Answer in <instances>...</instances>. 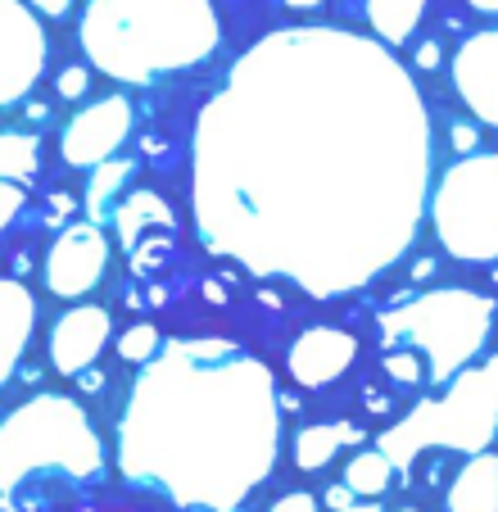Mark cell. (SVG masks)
Returning <instances> with one entry per match:
<instances>
[{
	"instance_id": "6da1fadb",
	"label": "cell",
	"mask_w": 498,
	"mask_h": 512,
	"mask_svg": "<svg viewBox=\"0 0 498 512\" xmlns=\"http://www.w3.org/2000/svg\"><path fill=\"white\" fill-rule=\"evenodd\" d=\"M431 114L385 41L281 28L231 64L191 136L204 250L313 300L372 286L431 209Z\"/></svg>"
},
{
	"instance_id": "7a4b0ae2",
	"label": "cell",
	"mask_w": 498,
	"mask_h": 512,
	"mask_svg": "<svg viewBox=\"0 0 498 512\" xmlns=\"http://www.w3.org/2000/svg\"><path fill=\"white\" fill-rule=\"evenodd\" d=\"M268 363L222 336L163 340L118 417V472L186 512H240L281 454Z\"/></svg>"
},
{
	"instance_id": "3957f363",
	"label": "cell",
	"mask_w": 498,
	"mask_h": 512,
	"mask_svg": "<svg viewBox=\"0 0 498 512\" xmlns=\"http://www.w3.org/2000/svg\"><path fill=\"white\" fill-rule=\"evenodd\" d=\"M77 37L96 73L123 87H150L204 64L222 28L213 0H91Z\"/></svg>"
},
{
	"instance_id": "277c9868",
	"label": "cell",
	"mask_w": 498,
	"mask_h": 512,
	"mask_svg": "<svg viewBox=\"0 0 498 512\" xmlns=\"http://www.w3.org/2000/svg\"><path fill=\"white\" fill-rule=\"evenodd\" d=\"M41 472L64 481H96L105 472V445L87 408L68 395H37L0 422V503L14 512L19 494Z\"/></svg>"
},
{
	"instance_id": "5b68a950",
	"label": "cell",
	"mask_w": 498,
	"mask_h": 512,
	"mask_svg": "<svg viewBox=\"0 0 498 512\" xmlns=\"http://www.w3.org/2000/svg\"><path fill=\"white\" fill-rule=\"evenodd\" d=\"M494 318L498 304L489 295L467 286H440L385 309L376 318V340L385 354H412L426 372V390H440L476 363Z\"/></svg>"
},
{
	"instance_id": "8992f818",
	"label": "cell",
	"mask_w": 498,
	"mask_h": 512,
	"mask_svg": "<svg viewBox=\"0 0 498 512\" xmlns=\"http://www.w3.org/2000/svg\"><path fill=\"white\" fill-rule=\"evenodd\" d=\"M498 440V354L480 368H467L444 386V395L422 399L403 422L381 435V454L394 467L417 463L422 454H489Z\"/></svg>"
},
{
	"instance_id": "52a82bcc",
	"label": "cell",
	"mask_w": 498,
	"mask_h": 512,
	"mask_svg": "<svg viewBox=\"0 0 498 512\" xmlns=\"http://www.w3.org/2000/svg\"><path fill=\"white\" fill-rule=\"evenodd\" d=\"M435 241L462 263L498 259V150L467 155L435 182Z\"/></svg>"
},
{
	"instance_id": "ba28073f",
	"label": "cell",
	"mask_w": 498,
	"mask_h": 512,
	"mask_svg": "<svg viewBox=\"0 0 498 512\" xmlns=\"http://www.w3.org/2000/svg\"><path fill=\"white\" fill-rule=\"evenodd\" d=\"M46 68V32L28 0H0V105L28 100Z\"/></svg>"
},
{
	"instance_id": "9c48e42d",
	"label": "cell",
	"mask_w": 498,
	"mask_h": 512,
	"mask_svg": "<svg viewBox=\"0 0 498 512\" xmlns=\"http://www.w3.org/2000/svg\"><path fill=\"white\" fill-rule=\"evenodd\" d=\"M109 268V236L100 232V223H73L55 236L46 254V290L59 295V300H77V295H87Z\"/></svg>"
},
{
	"instance_id": "30bf717a",
	"label": "cell",
	"mask_w": 498,
	"mask_h": 512,
	"mask_svg": "<svg viewBox=\"0 0 498 512\" xmlns=\"http://www.w3.org/2000/svg\"><path fill=\"white\" fill-rule=\"evenodd\" d=\"M127 136H132V100L105 96L64 127L59 155H64L68 168H105L114 164V155L123 150Z\"/></svg>"
},
{
	"instance_id": "8fae6325",
	"label": "cell",
	"mask_w": 498,
	"mask_h": 512,
	"mask_svg": "<svg viewBox=\"0 0 498 512\" xmlns=\"http://www.w3.org/2000/svg\"><path fill=\"white\" fill-rule=\"evenodd\" d=\"M109 309L100 304H77V309L59 313L55 327H50V340H46V358L50 368L64 372V377H82V372L96 368L100 349L109 345Z\"/></svg>"
},
{
	"instance_id": "7c38bea8",
	"label": "cell",
	"mask_w": 498,
	"mask_h": 512,
	"mask_svg": "<svg viewBox=\"0 0 498 512\" xmlns=\"http://www.w3.org/2000/svg\"><path fill=\"white\" fill-rule=\"evenodd\" d=\"M453 91L485 127H498V28L476 32L453 55Z\"/></svg>"
},
{
	"instance_id": "4fadbf2b",
	"label": "cell",
	"mask_w": 498,
	"mask_h": 512,
	"mask_svg": "<svg viewBox=\"0 0 498 512\" xmlns=\"http://www.w3.org/2000/svg\"><path fill=\"white\" fill-rule=\"evenodd\" d=\"M358 358V336L345 327H308L304 336L290 345L286 354V368L290 377L299 381L304 390H317V386H331L340 381Z\"/></svg>"
},
{
	"instance_id": "5bb4252c",
	"label": "cell",
	"mask_w": 498,
	"mask_h": 512,
	"mask_svg": "<svg viewBox=\"0 0 498 512\" xmlns=\"http://www.w3.org/2000/svg\"><path fill=\"white\" fill-rule=\"evenodd\" d=\"M32 327H37V300H32V290L23 286V281L5 277L0 281V381H5V386H10L23 349H28Z\"/></svg>"
},
{
	"instance_id": "9a60e30c",
	"label": "cell",
	"mask_w": 498,
	"mask_h": 512,
	"mask_svg": "<svg viewBox=\"0 0 498 512\" xmlns=\"http://www.w3.org/2000/svg\"><path fill=\"white\" fill-rule=\"evenodd\" d=\"M118 241H123L127 254H136L145 245V236H154L159 241L163 236H173L177 232V218L173 209H168V200H159L154 191H132L123 204H118Z\"/></svg>"
},
{
	"instance_id": "2e32d148",
	"label": "cell",
	"mask_w": 498,
	"mask_h": 512,
	"mask_svg": "<svg viewBox=\"0 0 498 512\" xmlns=\"http://www.w3.org/2000/svg\"><path fill=\"white\" fill-rule=\"evenodd\" d=\"M444 512H498V454H476L458 467L449 494H444Z\"/></svg>"
},
{
	"instance_id": "e0dca14e",
	"label": "cell",
	"mask_w": 498,
	"mask_h": 512,
	"mask_svg": "<svg viewBox=\"0 0 498 512\" xmlns=\"http://www.w3.org/2000/svg\"><path fill=\"white\" fill-rule=\"evenodd\" d=\"M363 440V431L349 422L331 426V422H317V426H304V431L295 435V467L299 472H322V467H331V458L340 454V445H358Z\"/></svg>"
},
{
	"instance_id": "ac0fdd59",
	"label": "cell",
	"mask_w": 498,
	"mask_h": 512,
	"mask_svg": "<svg viewBox=\"0 0 498 512\" xmlns=\"http://www.w3.org/2000/svg\"><path fill=\"white\" fill-rule=\"evenodd\" d=\"M426 0H367V23L385 46H403L412 37V28L422 23Z\"/></svg>"
},
{
	"instance_id": "d6986e66",
	"label": "cell",
	"mask_w": 498,
	"mask_h": 512,
	"mask_svg": "<svg viewBox=\"0 0 498 512\" xmlns=\"http://www.w3.org/2000/svg\"><path fill=\"white\" fill-rule=\"evenodd\" d=\"M390 481H394V463L381 454V449H363V454H354L345 467V485L367 503L381 499V494L390 490Z\"/></svg>"
},
{
	"instance_id": "ffe728a7",
	"label": "cell",
	"mask_w": 498,
	"mask_h": 512,
	"mask_svg": "<svg viewBox=\"0 0 498 512\" xmlns=\"http://www.w3.org/2000/svg\"><path fill=\"white\" fill-rule=\"evenodd\" d=\"M41 173V141L32 132H5L0 136V177L5 182H32Z\"/></svg>"
},
{
	"instance_id": "44dd1931",
	"label": "cell",
	"mask_w": 498,
	"mask_h": 512,
	"mask_svg": "<svg viewBox=\"0 0 498 512\" xmlns=\"http://www.w3.org/2000/svg\"><path fill=\"white\" fill-rule=\"evenodd\" d=\"M159 349H163V340H159V327H154V322H132V327L118 336V358H123V363H136V368L154 363Z\"/></svg>"
},
{
	"instance_id": "7402d4cb",
	"label": "cell",
	"mask_w": 498,
	"mask_h": 512,
	"mask_svg": "<svg viewBox=\"0 0 498 512\" xmlns=\"http://www.w3.org/2000/svg\"><path fill=\"white\" fill-rule=\"evenodd\" d=\"M132 177V164L127 159H114V164H105L96 173V182H91V191H87V213H91V223H100L109 213V195L118 191V186Z\"/></svg>"
},
{
	"instance_id": "603a6c76",
	"label": "cell",
	"mask_w": 498,
	"mask_h": 512,
	"mask_svg": "<svg viewBox=\"0 0 498 512\" xmlns=\"http://www.w3.org/2000/svg\"><path fill=\"white\" fill-rule=\"evenodd\" d=\"M55 91H59V100H82V96H87V91H91V73H87V64H68V68H59Z\"/></svg>"
},
{
	"instance_id": "cb8c5ba5",
	"label": "cell",
	"mask_w": 498,
	"mask_h": 512,
	"mask_svg": "<svg viewBox=\"0 0 498 512\" xmlns=\"http://www.w3.org/2000/svg\"><path fill=\"white\" fill-rule=\"evenodd\" d=\"M322 503H326V508H331V512H376V503L358 499V494L349 490L345 481H340V485H331V490L322 494Z\"/></svg>"
},
{
	"instance_id": "d4e9b609",
	"label": "cell",
	"mask_w": 498,
	"mask_h": 512,
	"mask_svg": "<svg viewBox=\"0 0 498 512\" xmlns=\"http://www.w3.org/2000/svg\"><path fill=\"white\" fill-rule=\"evenodd\" d=\"M23 213V186L19 182H0V223L10 227Z\"/></svg>"
},
{
	"instance_id": "484cf974",
	"label": "cell",
	"mask_w": 498,
	"mask_h": 512,
	"mask_svg": "<svg viewBox=\"0 0 498 512\" xmlns=\"http://www.w3.org/2000/svg\"><path fill=\"white\" fill-rule=\"evenodd\" d=\"M268 512H322V503H317L313 494H304V490H290V494H281Z\"/></svg>"
},
{
	"instance_id": "4316f807",
	"label": "cell",
	"mask_w": 498,
	"mask_h": 512,
	"mask_svg": "<svg viewBox=\"0 0 498 512\" xmlns=\"http://www.w3.org/2000/svg\"><path fill=\"white\" fill-rule=\"evenodd\" d=\"M412 64L422 68V73H435V68H440V46H435V41H422L417 55H412Z\"/></svg>"
},
{
	"instance_id": "83f0119b",
	"label": "cell",
	"mask_w": 498,
	"mask_h": 512,
	"mask_svg": "<svg viewBox=\"0 0 498 512\" xmlns=\"http://www.w3.org/2000/svg\"><path fill=\"white\" fill-rule=\"evenodd\" d=\"M37 14H46V19H64L68 10H73V0H28Z\"/></svg>"
},
{
	"instance_id": "f1b7e54d",
	"label": "cell",
	"mask_w": 498,
	"mask_h": 512,
	"mask_svg": "<svg viewBox=\"0 0 498 512\" xmlns=\"http://www.w3.org/2000/svg\"><path fill=\"white\" fill-rule=\"evenodd\" d=\"M453 141H458V150H471V141H476V136H471L467 127H453Z\"/></svg>"
},
{
	"instance_id": "f546056e",
	"label": "cell",
	"mask_w": 498,
	"mask_h": 512,
	"mask_svg": "<svg viewBox=\"0 0 498 512\" xmlns=\"http://www.w3.org/2000/svg\"><path fill=\"white\" fill-rule=\"evenodd\" d=\"M471 10H480V14H498V0H467Z\"/></svg>"
},
{
	"instance_id": "4dcf8cb0",
	"label": "cell",
	"mask_w": 498,
	"mask_h": 512,
	"mask_svg": "<svg viewBox=\"0 0 498 512\" xmlns=\"http://www.w3.org/2000/svg\"><path fill=\"white\" fill-rule=\"evenodd\" d=\"M204 295H209V300H213V304H222V300H227V290H222V286H218V281H209V286H204Z\"/></svg>"
},
{
	"instance_id": "1f68e13d",
	"label": "cell",
	"mask_w": 498,
	"mask_h": 512,
	"mask_svg": "<svg viewBox=\"0 0 498 512\" xmlns=\"http://www.w3.org/2000/svg\"><path fill=\"white\" fill-rule=\"evenodd\" d=\"M77 381H82V390H100V372H82Z\"/></svg>"
},
{
	"instance_id": "d6a6232c",
	"label": "cell",
	"mask_w": 498,
	"mask_h": 512,
	"mask_svg": "<svg viewBox=\"0 0 498 512\" xmlns=\"http://www.w3.org/2000/svg\"><path fill=\"white\" fill-rule=\"evenodd\" d=\"M290 10H317V5H322V0H286Z\"/></svg>"
},
{
	"instance_id": "836d02e7",
	"label": "cell",
	"mask_w": 498,
	"mask_h": 512,
	"mask_svg": "<svg viewBox=\"0 0 498 512\" xmlns=\"http://www.w3.org/2000/svg\"><path fill=\"white\" fill-rule=\"evenodd\" d=\"M390 512H422V508H390Z\"/></svg>"
}]
</instances>
